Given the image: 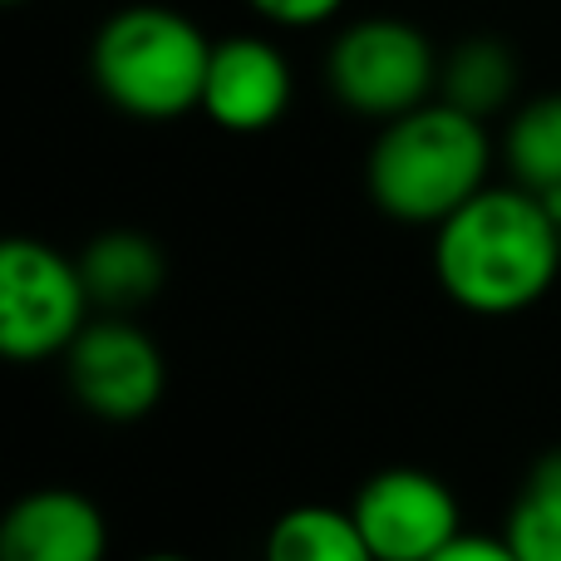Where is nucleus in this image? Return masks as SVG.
I'll return each mask as SVG.
<instances>
[{
	"label": "nucleus",
	"mask_w": 561,
	"mask_h": 561,
	"mask_svg": "<svg viewBox=\"0 0 561 561\" xmlns=\"http://www.w3.org/2000/svg\"><path fill=\"white\" fill-rule=\"evenodd\" d=\"M434 276L454 306L473 316H517L561 276V227L533 187H493L468 197L434 227Z\"/></svg>",
	"instance_id": "1"
},
{
	"label": "nucleus",
	"mask_w": 561,
	"mask_h": 561,
	"mask_svg": "<svg viewBox=\"0 0 561 561\" xmlns=\"http://www.w3.org/2000/svg\"><path fill=\"white\" fill-rule=\"evenodd\" d=\"M493 138L483 118L448 99L389 118L369 148V197L385 217L404 227H438L488 187Z\"/></svg>",
	"instance_id": "2"
},
{
	"label": "nucleus",
	"mask_w": 561,
	"mask_h": 561,
	"mask_svg": "<svg viewBox=\"0 0 561 561\" xmlns=\"http://www.w3.org/2000/svg\"><path fill=\"white\" fill-rule=\"evenodd\" d=\"M213 39L168 5H128L94 35V84L134 118H183L203 108Z\"/></svg>",
	"instance_id": "3"
},
{
	"label": "nucleus",
	"mask_w": 561,
	"mask_h": 561,
	"mask_svg": "<svg viewBox=\"0 0 561 561\" xmlns=\"http://www.w3.org/2000/svg\"><path fill=\"white\" fill-rule=\"evenodd\" d=\"M94 296L84 286L79 256L39 237H10L0 247V350L20 365L55 359L89 325Z\"/></svg>",
	"instance_id": "4"
},
{
	"label": "nucleus",
	"mask_w": 561,
	"mask_h": 561,
	"mask_svg": "<svg viewBox=\"0 0 561 561\" xmlns=\"http://www.w3.org/2000/svg\"><path fill=\"white\" fill-rule=\"evenodd\" d=\"M325 75L330 94L350 114L389 124V118L428 104V94L438 89V55L419 25L394 15H369L340 30Z\"/></svg>",
	"instance_id": "5"
},
{
	"label": "nucleus",
	"mask_w": 561,
	"mask_h": 561,
	"mask_svg": "<svg viewBox=\"0 0 561 561\" xmlns=\"http://www.w3.org/2000/svg\"><path fill=\"white\" fill-rule=\"evenodd\" d=\"M69 394L104 424H138L168 389V359L158 340L128 316H99L65 350Z\"/></svg>",
	"instance_id": "6"
},
{
	"label": "nucleus",
	"mask_w": 561,
	"mask_h": 561,
	"mask_svg": "<svg viewBox=\"0 0 561 561\" xmlns=\"http://www.w3.org/2000/svg\"><path fill=\"white\" fill-rule=\"evenodd\" d=\"M350 513L379 561H428L463 537L454 488L428 468H379L355 488Z\"/></svg>",
	"instance_id": "7"
},
{
	"label": "nucleus",
	"mask_w": 561,
	"mask_h": 561,
	"mask_svg": "<svg viewBox=\"0 0 561 561\" xmlns=\"http://www.w3.org/2000/svg\"><path fill=\"white\" fill-rule=\"evenodd\" d=\"M296 79L286 55L262 35H227L213 45L203 114L227 134H262L290 108Z\"/></svg>",
	"instance_id": "8"
},
{
	"label": "nucleus",
	"mask_w": 561,
	"mask_h": 561,
	"mask_svg": "<svg viewBox=\"0 0 561 561\" xmlns=\"http://www.w3.org/2000/svg\"><path fill=\"white\" fill-rule=\"evenodd\" d=\"M108 523L79 488H35L0 517V561H104Z\"/></svg>",
	"instance_id": "9"
},
{
	"label": "nucleus",
	"mask_w": 561,
	"mask_h": 561,
	"mask_svg": "<svg viewBox=\"0 0 561 561\" xmlns=\"http://www.w3.org/2000/svg\"><path fill=\"white\" fill-rule=\"evenodd\" d=\"M79 272H84V286L99 310H108V316H134L138 306H148V300L163 290L168 256L148 232L114 227V232H99L94 242L79 252Z\"/></svg>",
	"instance_id": "10"
},
{
	"label": "nucleus",
	"mask_w": 561,
	"mask_h": 561,
	"mask_svg": "<svg viewBox=\"0 0 561 561\" xmlns=\"http://www.w3.org/2000/svg\"><path fill=\"white\" fill-rule=\"evenodd\" d=\"M266 561H379L350 507L300 503L266 533Z\"/></svg>",
	"instance_id": "11"
},
{
	"label": "nucleus",
	"mask_w": 561,
	"mask_h": 561,
	"mask_svg": "<svg viewBox=\"0 0 561 561\" xmlns=\"http://www.w3.org/2000/svg\"><path fill=\"white\" fill-rule=\"evenodd\" d=\"M503 163L537 197L561 193V94H537L507 118Z\"/></svg>",
	"instance_id": "12"
},
{
	"label": "nucleus",
	"mask_w": 561,
	"mask_h": 561,
	"mask_svg": "<svg viewBox=\"0 0 561 561\" xmlns=\"http://www.w3.org/2000/svg\"><path fill=\"white\" fill-rule=\"evenodd\" d=\"M517 89V59L503 39H463L454 55L438 65V99L468 108V114L488 118L513 99Z\"/></svg>",
	"instance_id": "13"
},
{
	"label": "nucleus",
	"mask_w": 561,
	"mask_h": 561,
	"mask_svg": "<svg viewBox=\"0 0 561 561\" xmlns=\"http://www.w3.org/2000/svg\"><path fill=\"white\" fill-rule=\"evenodd\" d=\"M503 537L517 561H561V448L533 463L523 493L507 507Z\"/></svg>",
	"instance_id": "14"
},
{
	"label": "nucleus",
	"mask_w": 561,
	"mask_h": 561,
	"mask_svg": "<svg viewBox=\"0 0 561 561\" xmlns=\"http://www.w3.org/2000/svg\"><path fill=\"white\" fill-rule=\"evenodd\" d=\"M262 20L272 25H286V30H310V25H325L330 15H340L345 0H247Z\"/></svg>",
	"instance_id": "15"
},
{
	"label": "nucleus",
	"mask_w": 561,
	"mask_h": 561,
	"mask_svg": "<svg viewBox=\"0 0 561 561\" xmlns=\"http://www.w3.org/2000/svg\"><path fill=\"white\" fill-rule=\"evenodd\" d=\"M428 561H517V552L507 547V537H483V533H463Z\"/></svg>",
	"instance_id": "16"
},
{
	"label": "nucleus",
	"mask_w": 561,
	"mask_h": 561,
	"mask_svg": "<svg viewBox=\"0 0 561 561\" xmlns=\"http://www.w3.org/2000/svg\"><path fill=\"white\" fill-rule=\"evenodd\" d=\"M138 561H193V557H178V552H153V557H138Z\"/></svg>",
	"instance_id": "17"
},
{
	"label": "nucleus",
	"mask_w": 561,
	"mask_h": 561,
	"mask_svg": "<svg viewBox=\"0 0 561 561\" xmlns=\"http://www.w3.org/2000/svg\"><path fill=\"white\" fill-rule=\"evenodd\" d=\"M547 207H552V217H557V227H561V193L547 197Z\"/></svg>",
	"instance_id": "18"
},
{
	"label": "nucleus",
	"mask_w": 561,
	"mask_h": 561,
	"mask_svg": "<svg viewBox=\"0 0 561 561\" xmlns=\"http://www.w3.org/2000/svg\"><path fill=\"white\" fill-rule=\"evenodd\" d=\"M10 5H20V0H10Z\"/></svg>",
	"instance_id": "19"
}]
</instances>
